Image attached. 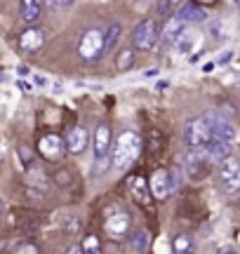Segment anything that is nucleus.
<instances>
[{
    "label": "nucleus",
    "mask_w": 240,
    "mask_h": 254,
    "mask_svg": "<svg viewBox=\"0 0 240 254\" xmlns=\"http://www.w3.org/2000/svg\"><path fill=\"white\" fill-rule=\"evenodd\" d=\"M141 153V136L132 129H122L111 148V160L118 170H127Z\"/></svg>",
    "instance_id": "f257e3e1"
},
{
    "label": "nucleus",
    "mask_w": 240,
    "mask_h": 254,
    "mask_svg": "<svg viewBox=\"0 0 240 254\" xmlns=\"http://www.w3.org/2000/svg\"><path fill=\"white\" fill-rule=\"evenodd\" d=\"M212 136H214V132H212L210 116L188 120V125H186V141H188V146L193 151H205L210 146V141H212Z\"/></svg>",
    "instance_id": "f03ea898"
},
{
    "label": "nucleus",
    "mask_w": 240,
    "mask_h": 254,
    "mask_svg": "<svg viewBox=\"0 0 240 254\" xmlns=\"http://www.w3.org/2000/svg\"><path fill=\"white\" fill-rule=\"evenodd\" d=\"M78 52H80V57H83L85 62H97L104 55V31L87 28L83 33V38H80Z\"/></svg>",
    "instance_id": "7ed1b4c3"
},
{
    "label": "nucleus",
    "mask_w": 240,
    "mask_h": 254,
    "mask_svg": "<svg viewBox=\"0 0 240 254\" xmlns=\"http://www.w3.org/2000/svg\"><path fill=\"white\" fill-rule=\"evenodd\" d=\"M219 189L224 193H229V195L240 190V163L238 160H233V158L222 160V165H219Z\"/></svg>",
    "instance_id": "20e7f679"
},
{
    "label": "nucleus",
    "mask_w": 240,
    "mask_h": 254,
    "mask_svg": "<svg viewBox=\"0 0 240 254\" xmlns=\"http://www.w3.org/2000/svg\"><path fill=\"white\" fill-rule=\"evenodd\" d=\"M156 38H158V28L153 19H144L139 21L134 33H132V43H134V50H141V52H148L151 47L156 45Z\"/></svg>",
    "instance_id": "39448f33"
},
{
    "label": "nucleus",
    "mask_w": 240,
    "mask_h": 254,
    "mask_svg": "<svg viewBox=\"0 0 240 254\" xmlns=\"http://www.w3.org/2000/svg\"><path fill=\"white\" fill-rule=\"evenodd\" d=\"M210 163H212V160H210L207 153L203 155V151H191V153H186V158H184V170L193 182H200V179H205V177L210 174Z\"/></svg>",
    "instance_id": "423d86ee"
},
{
    "label": "nucleus",
    "mask_w": 240,
    "mask_h": 254,
    "mask_svg": "<svg viewBox=\"0 0 240 254\" xmlns=\"http://www.w3.org/2000/svg\"><path fill=\"white\" fill-rule=\"evenodd\" d=\"M111 127L106 123H99L97 129H94V160L102 165L104 160H109V153H111Z\"/></svg>",
    "instance_id": "0eeeda50"
},
{
    "label": "nucleus",
    "mask_w": 240,
    "mask_h": 254,
    "mask_svg": "<svg viewBox=\"0 0 240 254\" xmlns=\"http://www.w3.org/2000/svg\"><path fill=\"white\" fill-rule=\"evenodd\" d=\"M45 31L38 26H31L26 28L21 36H19V47H21V52H26V55H36L40 47L45 45Z\"/></svg>",
    "instance_id": "6e6552de"
},
{
    "label": "nucleus",
    "mask_w": 240,
    "mask_h": 254,
    "mask_svg": "<svg viewBox=\"0 0 240 254\" xmlns=\"http://www.w3.org/2000/svg\"><path fill=\"white\" fill-rule=\"evenodd\" d=\"M64 141H61V136L57 134H45L40 141H38V151L40 155L45 158V160H59L61 153H64Z\"/></svg>",
    "instance_id": "1a4fd4ad"
},
{
    "label": "nucleus",
    "mask_w": 240,
    "mask_h": 254,
    "mask_svg": "<svg viewBox=\"0 0 240 254\" xmlns=\"http://www.w3.org/2000/svg\"><path fill=\"white\" fill-rule=\"evenodd\" d=\"M184 26H186V21H184V17L177 12V14H172L170 19H165V26H163V33H160V40H163V47H167V45H172L177 38L181 36V31H184Z\"/></svg>",
    "instance_id": "9d476101"
},
{
    "label": "nucleus",
    "mask_w": 240,
    "mask_h": 254,
    "mask_svg": "<svg viewBox=\"0 0 240 254\" xmlns=\"http://www.w3.org/2000/svg\"><path fill=\"white\" fill-rule=\"evenodd\" d=\"M127 190H129V198L134 200L137 205H148L151 202V195H148V184L144 177H132L127 184Z\"/></svg>",
    "instance_id": "9b49d317"
},
{
    "label": "nucleus",
    "mask_w": 240,
    "mask_h": 254,
    "mask_svg": "<svg viewBox=\"0 0 240 254\" xmlns=\"http://www.w3.org/2000/svg\"><path fill=\"white\" fill-rule=\"evenodd\" d=\"M231 151H233V141H226V139H219V136H212L210 146L205 148V153L210 155V160H217V163L231 158Z\"/></svg>",
    "instance_id": "f8f14e48"
},
{
    "label": "nucleus",
    "mask_w": 240,
    "mask_h": 254,
    "mask_svg": "<svg viewBox=\"0 0 240 254\" xmlns=\"http://www.w3.org/2000/svg\"><path fill=\"white\" fill-rule=\"evenodd\" d=\"M85 146H87V129L85 127H71L68 136H66V151L78 155L85 151Z\"/></svg>",
    "instance_id": "ddd939ff"
},
{
    "label": "nucleus",
    "mask_w": 240,
    "mask_h": 254,
    "mask_svg": "<svg viewBox=\"0 0 240 254\" xmlns=\"http://www.w3.org/2000/svg\"><path fill=\"white\" fill-rule=\"evenodd\" d=\"M127 228H129V217L125 212H116L113 217L106 219V233L113 238L127 236Z\"/></svg>",
    "instance_id": "4468645a"
},
{
    "label": "nucleus",
    "mask_w": 240,
    "mask_h": 254,
    "mask_svg": "<svg viewBox=\"0 0 240 254\" xmlns=\"http://www.w3.org/2000/svg\"><path fill=\"white\" fill-rule=\"evenodd\" d=\"M151 189H153V195L156 198H165L170 190L175 189V184H172V179H170V174L167 172H156L153 174V182H151Z\"/></svg>",
    "instance_id": "2eb2a0df"
},
{
    "label": "nucleus",
    "mask_w": 240,
    "mask_h": 254,
    "mask_svg": "<svg viewBox=\"0 0 240 254\" xmlns=\"http://www.w3.org/2000/svg\"><path fill=\"white\" fill-rule=\"evenodd\" d=\"M43 14L40 9V0H21V19L26 24H36L38 19Z\"/></svg>",
    "instance_id": "dca6fc26"
},
{
    "label": "nucleus",
    "mask_w": 240,
    "mask_h": 254,
    "mask_svg": "<svg viewBox=\"0 0 240 254\" xmlns=\"http://www.w3.org/2000/svg\"><path fill=\"white\" fill-rule=\"evenodd\" d=\"M210 120H212V132H214V136L226 139V141H233V139H236V129L231 127V123H229V120L214 118V116H210Z\"/></svg>",
    "instance_id": "f3484780"
},
{
    "label": "nucleus",
    "mask_w": 240,
    "mask_h": 254,
    "mask_svg": "<svg viewBox=\"0 0 240 254\" xmlns=\"http://www.w3.org/2000/svg\"><path fill=\"white\" fill-rule=\"evenodd\" d=\"M120 36H122V26H120V24H111V26L104 31V55H106V52H113V47L118 45Z\"/></svg>",
    "instance_id": "a211bd4d"
},
{
    "label": "nucleus",
    "mask_w": 240,
    "mask_h": 254,
    "mask_svg": "<svg viewBox=\"0 0 240 254\" xmlns=\"http://www.w3.org/2000/svg\"><path fill=\"white\" fill-rule=\"evenodd\" d=\"M179 14L184 17L186 24H188V21H205V19H207V12H205V9L195 7V5H188V2L179 7Z\"/></svg>",
    "instance_id": "6ab92c4d"
},
{
    "label": "nucleus",
    "mask_w": 240,
    "mask_h": 254,
    "mask_svg": "<svg viewBox=\"0 0 240 254\" xmlns=\"http://www.w3.org/2000/svg\"><path fill=\"white\" fill-rule=\"evenodd\" d=\"M172 45H175V50L179 52V55H188V52L193 50V45H195V36L191 33V31H181V36L177 38Z\"/></svg>",
    "instance_id": "aec40b11"
},
{
    "label": "nucleus",
    "mask_w": 240,
    "mask_h": 254,
    "mask_svg": "<svg viewBox=\"0 0 240 254\" xmlns=\"http://www.w3.org/2000/svg\"><path fill=\"white\" fill-rule=\"evenodd\" d=\"M181 2H184V0H160V2H158V14H163L165 19H170L172 14L179 12Z\"/></svg>",
    "instance_id": "412c9836"
},
{
    "label": "nucleus",
    "mask_w": 240,
    "mask_h": 254,
    "mask_svg": "<svg viewBox=\"0 0 240 254\" xmlns=\"http://www.w3.org/2000/svg\"><path fill=\"white\" fill-rule=\"evenodd\" d=\"M132 64H134V52L129 50V47H125L122 52L118 55V62H116V66H118V71L120 73H125L132 68Z\"/></svg>",
    "instance_id": "4be33fe9"
},
{
    "label": "nucleus",
    "mask_w": 240,
    "mask_h": 254,
    "mask_svg": "<svg viewBox=\"0 0 240 254\" xmlns=\"http://www.w3.org/2000/svg\"><path fill=\"white\" fill-rule=\"evenodd\" d=\"M191 250H193V238L188 236H177L175 240V254H191Z\"/></svg>",
    "instance_id": "5701e85b"
},
{
    "label": "nucleus",
    "mask_w": 240,
    "mask_h": 254,
    "mask_svg": "<svg viewBox=\"0 0 240 254\" xmlns=\"http://www.w3.org/2000/svg\"><path fill=\"white\" fill-rule=\"evenodd\" d=\"M80 247H83V254H102V245H99L97 236H87Z\"/></svg>",
    "instance_id": "b1692460"
},
{
    "label": "nucleus",
    "mask_w": 240,
    "mask_h": 254,
    "mask_svg": "<svg viewBox=\"0 0 240 254\" xmlns=\"http://www.w3.org/2000/svg\"><path fill=\"white\" fill-rule=\"evenodd\" d=\"M134 245H137L139 252H144L148 247V233H144V231H139L137 236H134Z\"/></svg>",
    "instance_id": "393cba45"
},
{
    "label": "nucleus",
    "mask_w": 240,
    "mask_h": 254,
    "mask_svg": "<svg viewBox=\"0 0 240 254\" xmlns=\"http://www.w3.org/2000/svg\"><path fill=\"white\" fill-rule=\"evenodd\" d=\"M14 254H40V252H38L36 245H31V243H21V245L14 250Z\"/></svg>",
    "instance_id": "a878e982"
},
{
    "label": "nucleus",
    "mask_w": 240,
    "mask_h": 254,
    "mask_svg": "<svg viewBox=\"0 0 240 254\" xmlns=\"http://www.w3.org/2000/svg\"><path fill=\"white\" fill-rule=\"evenodd\" d=\"M47 2H50V5H55V7H71V5H73L75 0H47Z\"/></svg>",
    "instance_id": "bb28decb"
},
{
    "label": "nucleus",
    "mask_w": 240,
    "mask_h": 254,
    "mask_svg": "<svg viewBox=\"0 0 240 254\" xmlns=\"http://www.w3.org/2000/svg\"><path fill=\"white\" fill-rule=\"evenodd\" d=\"M219 31H222V24H212V28H210L212 38H217V40H219V38H224V33H219Z\"/></svg>",
    "instance_id": "cd10ccee"
},
{
    "label": "nucleus",
    "mask_w": 240,
    "mask_h": 254,
    "mask_svg": "<svg viewBox=\"0 0 240 254\" xmlns=\"http://www.w3.org/2000/svg\"><path fill=\"white\" fill-rule=\"evenodd\" d=\"M66 254H83V247H80V245H75V247H71V250H68Z\"/></svg>",
    "instance_id": "c85d7f7f"
},
{
    "label": "nucleus",
    "mask_w": 240,
    "mask_h": 254,
    "mask_svg": "<svg viewBox=\"0 0 240 254\" xmlns=\"http://www.w3.org/2000/svg\"><path fill=\"white\" fill-rule=\"evenodd\" d=\"M219 254H238V252H233V250H224V252H219Z\"/></svg>",
    "instance_id": "c756f323"
},
{
    "label": "nucleus",
    "mask_w": 240,
    "mask_h": 254,
    "mask_svg": "<svg viewBox=\"0 0 240 254\" xmlns=\"http://www.w3.org/2000/svg\"><path fill=\"white\" fill-rule=\"evenodd\" d=\"M200 2H214V0H200Z\"/></svg>",
    "instance_id": "7c9ffc66"
},
{
    "label": "nucleus",
    "mask_w": 240,
    "mask_h": 254,
    "mask_svg": "<svg viewBox=\"0 0 240 254\" xmlns=\"http://www.w3.org/2000/svg\"><path fill=\"white\" fill-rule=\"evenodd\" d=\"M236 5H240V0H236Z\"/></svg>",
    "instance_id": "2f4dec72"
},
{
    "label": "nucleus",
    "mask_w": 240,
    "mask_h": 254,
    "mask_svg": "<svg viewBox=\"0 0 240 254\" xmlns=\"http://www.w3.org/2000/svg\"><path fill=\"white\" fill-rule=\"evenodd\" d=\"M139 2H144V0H139Z\"/></svg>",
    "instance_id": "473e14b6"
}]
</instances>
